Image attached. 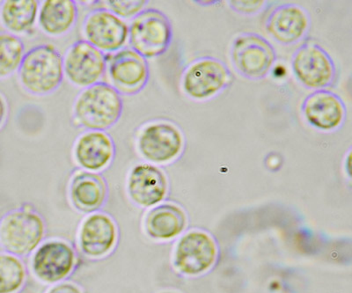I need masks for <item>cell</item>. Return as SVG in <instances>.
<instances>
[{
    "label": "cell",
    "instance_id": "cell-1",
    "mask_svg": "<svg viewBox=\"0 0 352 293\" xmlns=\"http://www.w3.org/2000/svg\"><path fill=\"white\" fill-rule=\"evenodd\" d=\"M124 111V100L111 85L99 82L84 88L74 104V116L88 131H102L118 124Z\"/></svg>",
    "mask_w": 352,
    "mask_h": 293
},
{
    "label": "cell",
    "instance_id": "cell-2",
    "mask_svg": "<svg viewBox=\"0 0 352 293\" xmlns=\"http://www.w3.org/2000/svg\"><path fill=\"white\" fill-rule=\"evenodd\" d=\"M19 81L28 93L48 96L64 80V58L52 44H41L25 54L18 70Z\"/></svg>",
    "mask_w": 352,
    "mask_h": 293
},
{
    "label": "cell",
    "instance_id": "cell-3",
    "mask_svg": "<svg viewBox=\"0 0 352 293\" xmlns=\"http://www.w3.org/2000/svg\"><path fill=\"white\" fill-rule=\"evenodd\" d=\"M173 36L168 17L154 8L144 9L132 19L129 26L131 49L146 59L164 55L170 48Z\"/></svg>",
    "mask_w": 352,
    "mask_h": 293
},
{
    "label": "cell",
    "instance_id": "cell-4",
    "mask_svg": "<svg viewBox=\"0 0 352 293\" xmlns=\"http://www.w3.org/2000/svg\"><path fill=\"white\" fill-rule=\"evenodd\" d=\"M232 74L228 66L213 56L193 60L185 67L181 78L185 96L196 102H206L230 86Z\"/></svg>",
    "mask_w": 352,
    "mask_h": 293
},
{
    "label": "cell",
    "instance_id": "cell-5",
    "mask_svg": "<svg viewBox=\"0 0 352 293\" xmlns=\"http://www.w3.org/2000/svg\"><path fill=\"white\" fill-rule=\"evenodd\" d=\"M229 55L237 74L250 80L268 77L276 62L274 46L256 33L238 34L232 40Z\"/></svg>",
    "mask_w": 352,
    "mask_h": 293
},
{
    "label": "cell",
    "instance_id": "cell-6",
    "mask_svg": "<svg viewBox=\"0 0 352 293\" xmlns=\"http://www.w3.org/2000/svg\"><path fill=\"white\" fill-rule=\"evenodd\" d=\"M45 235V225L38 214L16 210L0 220V246L6 253L26 255L36 250Z\"/></svg>",
    "mask_w": 352,
    "mask_h": 293
},
{
    "label": "cell",
    "instance_id": "cell-7",
    "mask_svg": "<svg viewBox=\"0 0 352 293\" xmlns=\"http://www.w3.org/2000/svg\"><path fill=\"white\" fill-rule=\"evenodd\" d=\"M292 74L298 83L310 90H325L334 86L338 69L331 56L319 44L303 43L292 54Z\"/></svg>",
    "mask_w": 352,
    "mask_h": 293
},
{
    "label": "cell",
    "instance_id": "cell-8",
    "mask_svg": "<svg viewBox=\"0 0 352 293\" xmlns=\"http://www.w3.org/2000/svg\"><path fill=\"white\" fill-rule=\"evenodd\" d=\"M137 146L138 153L147 162L163 165L180 156L184 137L180 129L172 122H153L140 131Z\"/></svg>",
    "mask_w": 352,
    "mask_h": 293
},
{
    "label": "cell",
    "instance_id": "cell-9",
    "mask_svg": "<svg viewBox=\"0 0 352 293\" xmlns=\"http://www.w3.org/2000/svg\"><path fill=\"white\" fill-rule=\"evenodd\" d=\"M63 58L66 78L83 89L99 83L107 72L104 53L85 40L72 43Z\"/></svg>",
    "mask_w": 352,
    "mask_h": 293
},
{
    "label": "cell",
    "instance_id": "cell-10",
    "mask_svg": "<svg viewBox=\"0 0 352 293\" xmlns=\"http://www.w3.org/2000/svg\"><path fill=\"white\" fill-rule=\"evenodd\" d=\"M107 71L111 86L124 96L140 93L150 78L147 60L128 48L118 50L107 59Z\"/></svg>",
    "mask_w": 352,
    "mask_h": 293
},
{
    "label": "cell",
    "instance_id": "cell-11",
    "mask_svg": "<svg viewBox=\"0 0 352 293\" xmlns=\"http://www.w3.org/2000/svg\"><path fill=\"white\" fill-rule=\"evenodd\" d=\"M85 41L100 52H116L129 39V26L122 19L105 8L90 12L84 19Z\"/></svg>",
    "mask_w": 352,
    "mask_h": 293
},
{
    "label": "cell",
    "instance_id": "cell-12",
    "mask_svg": "<svg viewBox=\"0 0 352 293\" xmlns=\"http://www.w3.org/2000/svg\"><path fill=\"white\" fill-rule=\"evenodd\" d=\"M217 257L215 242L206 232H188L176 245L174 264L184 275L196 276L206 272L214 263Z\"/></svg>",
    "mask_w": 352,
    "mask_h": 293
},
{
    "label": "cell",
    "instance_id": "cell-13",
    "mask_svg": "<svg viewBox=\"0 0 352 293\" xmlns=\"http://www.w3.org/2000/svg\"><path fill=\"white\" fill-rule=\"evenodd\" d=\"M126 191L128 197L137 206H155L164 200L168 194V177L153 164H138L129 173Z\"/></svg>",
    "mask_w": 352,
    "mask_h": 293
},
{
    "label": "cell",
    "instance_id": "cell-14",
    "mask_svg": "<svg viewBox=\"0 0 352 293\" xmlns=\"http://www.w3.org/2000/svg\"><path fill=\"white\" fill-rule=\"evenodd\" d=\"M301 112L308 124L322 131L338 130L347 118L344 100L338 94L327 89L308 94L301 104Z\"/></svg>",
    "mask_w": 352,
    "mask_h": 293
},
{
    "label": "cell",
    "instance_id": "cell-15",
    "mask_svg": "<svg viewBox=\"0 0 352 293\" xmlns=\"http://www.w3.org/2000/svg\"><path fill=\"white\" fill-rule=\"evenodd\" d=\"M76 255L70 245L62 241H50L40 246L32 259L34 275L41 281L55 283L70 275Z\"/></svg>",
    "mask_w": 352,
    "mask_h": 293
},
{
    "label": "cell",
    "instance_id": "cell-16",
    "mask_svg": "<svg viewBox=\"0 0 352 293\" xmlns=\"http://www.w3.org/2000/svg\"><path fill=\"white\" fill-rule=\"evenodd\" d=\"M311 17L303 6L284 4L269 14L265 28L273 40L283 45L300 43L309 32Z\"/></svg>",
    "mask_w": 352,
    "mask_h": 293
},
{
    "label": "cell",
    "instance_id": "cell-17",
    "mask_svg": "<svg viewBox=\"0 0 352 293\" xmlns=\"http://www.w3.org/2000/svg\"><path fill=\"white\" fill-rule=\"evenodd\" d=\"M118 241L114 220L106 214L94 213L81 224L78 242L80 250L90 258L105 257Z\"/></svg>",
    "mask_w": 352,
    "mask_h": 293
},
{
    "label": "cell",
    "instance_id": "cell-18",
    "mask_svg": "<svg viewBox=\"0 0 352 293\" xmlns=\"http://www.w3.org/2000/svg\"><path fill=\"white\" fill-rule=\"evenodd\" d=\"M115 153L114 140L105 131H88L75 143V160L87 172L97 173L105 169L112 162Z\"/></svg>",
    "mask_w": 352,
    "mask_h": 293
},
{
    "label": "cell",
    "instance_id": "cell-19",
    "mask_svg": "<svg viewBox=\"0 0 352 293\" xmlns=\"http://www.w3.org/2000/svg\"><path fill=\"white\" fill-rule=\"evenodd\" d=\"M109 188L105 179L96 173L81 171L74 175L69 185L72 206L82 213H93L105 204Z\"/></svg>",
    "mask_w": 352,
    "mask_h": 293
},
{
    "label": "cell",
    "instance_id": "cell-20",
    "mask_svg": "<svg viewBox=\"0 0 352 293\" xmlns=\"http://www.w3.org/2000/svg\"><path fill=\"white\" fill-rule=\"evenodd\" d=\"M187 225V217L181 207L163 204L149 210L144 219L147 235L158 241H168L180 235Z\"/></svg>",
    "mask_w": 352,
    "mask_h": 293
},
{
    "label": "cell",
    "instance_id": "cell-21",
    "mask_svg": "<svg viewBox=\"0 0 352 293\" xmlns=\"http://www.w3.org/2000/svg\"><path fill=\"white\" fill-rule=\"evenodd\" d=\"M78 17V6L74 0H47L41 5L39 26L47 36H62L74 28Z\"/></svg>",
    "mask_w": 352,
    "mask_h": 293
},
{
    "label": "cell",
    "instance_id": "cell-22",
    "mask_svg": "<svg viewBox=\"0 0 352 293\" xmlns=\"http://www.w3.org/2000/svg\"><path fill=\"white\" fill-rule=\"evenodd\" d=\"M39 6L37 0H6L0 5V22L15 36L30 32L38 17Z\"/></svg>",
    "mask_w": 352,
    "mask_h": 293
},
{
    "label": "cell",
    "instance_id": "cell-23",
    "mask_svg": "<svg viewBox=\"0 0 352 293\" xmlns=\"http://www.w3.org/2000/svg\"><path fill=\"white\" fill-rule=\"evenodd\" d=\"M25 54V44L20 37L0 32V80L18 72Z\"/></svg>",
    "mask_w": 352,
    "mask_h": 293
},
{
    "label": "cell",
    "instance_id": "cell-24",
    "mask_svg": "<svg viewBox=\"0 0 352 293\" xmlns=\"http://www.w3.org/2000/svg\"><path fill=\"white\" fill-rule=\"evenodd\" d=\"M26 280V269L16 255L0 253V293H17Z\"/></svg>",
    "mask_w": 352,
    "mask_h": 293
},
{
    "label": "cell",
    "instance_id": "cell-25",
    "mask_svg": "<svg viewBox=\"0 0 352 293\" xmlns=\"http://www.w3.org/2000/svg\"><path fill=\"white\" fill-rule=\"evenodd\" d=\"M103 3L108 10L124 20V19L137 17L140 12L146 9L149 1L148 0H108Z\"/></svg>",
    "mask_w": 352,
    "mask_h": 293
},
{
    "label": "cell",
    "instance_id": "cell-26",
    "mask_svg": "<svg viewBox=\"0 0 352 293\" xmlns=\"http://www.w3.org/2000/svg\"><path fill=\"white\" fill-rule=\"evenodd\" d=\"M229 8L237 14L244 15H256L265 10L268 6L269 2L265 0H258V1H236L232 0L228 1Z\"/></svg>",
    "mask_w": 352,
    "mask_h": 293
},
{
    "label": "cell",
    "instance_id": "cell-27",
    "mask_svg": "<svg viewBox=\"0 0 352 293\" xmlns=\"http://www.w3.org/2000/svg\"><path fill=\"white\" fill-rule=\"evenodd\" d=\"M47 293H82V292L74 283H61L53 286Z\"/></svg>",
    "mask_w": 352,
    "mask_h": 293
},
{
    "label": "cell",
    "instance_id": "cell-28",
    "mask_svg": "<svg viewBox=\"0 0 352 293\" xmlns=\"http://www.w3.org/2000/svg\"><path fill=\"white\" fill-rule=\"evenodd\" d=\"M8 103H6L4 96L0 94V127L4 124L6 116H8Z\"/></svg>",
    "mask_w": 352,
    "mask_h": 293
},
{
    "label": "cell",
    "instance_id": "cell-29",
    "mask_svg": "<svg viewBox=\"0 0 352 293\" xmlns=\"http://www.w3.org/2000/svg\"><path fill=\"white\" fill-rule=\"evenodd\" d=\"M162 293H173V292H162Z\"/></svg>",
    "mask_w": 352,
    "mask_h": 293
}]
</instances>
